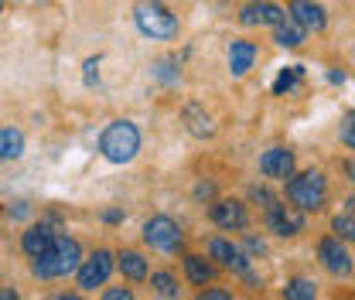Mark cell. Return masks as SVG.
<instances>
[{
  "instance_id": "cell-6",
  "label": "cell",
  "mask_w": 355,
  "mask_h": 300,
  "mask_svg": "<svg viewBox=\"0 0 355 300\" xmlns=\"http://www.w3.org/2000/svg\"><path fill=\"white\" fill-rule=\"evenodd\" d=\"M113 266H116V256L110 253V249H96L89 259L79 263V270H76V276H79V290H96V287H103L106 280H110V273H113Z\"/></svg>"
},
{
  "instance_id": "cell-10",
  "label": "cell",
  "mask_w": 355,
  "mask_h": 300,
  "mask_svg": "<svg viewBox=\"0 0 355 300\" xmlns=\"http://www.w3.org/2000/svg\"><path fill=\"white\" fill-rule=\"evenodd\" d=\"M287 17H294L304 31H324L328 28V14L314 0H291L287 3Z\"/></svg>"
},
{
  "instance_id": "cell-12",
  "label": "cell",
  "mask_w": 355,
  "mask_h": 300,
  "mask_svg": "<svg viewBox=\"0 0 355 300\" xmlns=\"http://www.w3.org/2000/svg\"><path fill=\"white\" fill-rule=\"evenodd\" d=\"M294 154L287 150V147H270L263 157H260V171L263 177H273V181H287L291 174H294Z\"/></svg>"
},
{
  "instance_id": "cell-23",
  "label": "cell",
  "mask_w": 355,
  "mask_h": 300,
  "mask_svg": "<svg viewBox=\"0 0 355 300\" xmlns=\"http://www.w3.org/2000/svg\"><path fill=\"white\" fill-rule=\"evenodd\" d=\"M331 229H335V236H338L342 242H355V212H342V215H335Z\"/></svg>"
},
{
  "instance_id": "cell-4",
  "label": "cell",
  "mask_w": 355,
  "mask_h": 300,
  "mask_svg": "<svg viewBox=\"0 0 355 300\" xmlns=\"http://www.w3.org/2000/svg\"><path fill=\"white\" fill-rule=\"evenodd\" d=\"M287 198L291 205H297L301 212H318L324 209V198H328V181L321 171H304V174H291L287 177Z\"/></svg>"
},
{
  "instance_id": "cell-14",
  "label": "cell",
  "mask_w": 355,
  "mask_h": 300,
  "mask_svg": "<svg viewBox=\"0 0 355 300\" xmlns=\"http://www.w3.org/2000/svg\"><path fill=\"white\" fill-rule=\"evenodd\" d=\"M55 236H58V232H55L51 225H31V229L21 236V249H24L31 259L44 256V253L55 246Z\"/></svg>"
},
{
  "instance_id": "cell-7",
  "label": "cell",
  "mask_w": 355,
  "mask_h": 300,
  "mask_svg": "<svg viewBox=\"0 0 355 300\" xmlns=\"http://www.w3.org/2000/svg\"><path fill=\"white\" fill-rule=\"evenodd\" d=\"M318 259H321V266H324L331 276H352V256H349V249L342 246V239H338V236L321 239V246H318Z\"/></svg>"
},
{
  "instance_id": "cell-19",
  "label": "cell",
  "mask_w": 355,
  "mask_h": 300,
  "mask_svg": "<svg viewBox=\"0 0 355 300\" xmlns=\"http://www.w3.org/2000/svg\"><path fill=\"white\" fill-rule=\"evenodd\" d=\"M116 266H120V273L127 280H147V259L140 256V253H133V249H123L116 256Z\"/></svg>"
},
{
  "instance_id": "cell-21",
  "label": "cell",
  "mask_w": 355,
  "mask_h": 300,
  "mask_svg": "<svg viewBox=\"0 0 355 300\" xmlns=\"http://www.w3.org/2000/svg\"><path fill=\"white\" fill-rule=\"evenodd\" d=\"M184 120H188V130H191L195 136H212V133H216L212 120H209L198 106H188V109H184Z\"/></svg>"
},
{
  "instance_id": "cell-25",
  "label": "cell",
  "mask_w": 355,
  "mask_h": 300,
  "mask_svg": "<svg viewBox=\"0 0 355 300\" xmlns=\"http://www.w3.org/2000/svg\"><path fill=\"white\" fill-rule=\"evenodd\" d=\"M342 143L355 150V109L352 113H345V120H342Z\"/></svg>"
},
{
  "instance_id": "cell-35",
  "label": "cell",
  "mask_w": 355,
  "mask_h": 300,
  "mask_svg": "<svg viewBox=\"0 0 355 300\" xmlns=\"http://www.w3.org/2000/svg\"><path fill=\"white\" fill-rule=\"evenodd\" d=\"M345 174H349V177L355 181V161H349V164H345Z\"/></svg>"
},
{
  "instance_id": "cell-9",
  "label": "cell",
  "mask_w": 355,
  "mask_h": 300,
  "mask_svg": "<svg viewBox=\"0 0 355 300\" xmlns=\"http://www.w3.org/2000/svg\"><path fill=\"white\" fill-rule=\"evenodd\" d=\"M209 218H212L219 229H229V232H239V229H246V225H250V212H246V205H243V202H236V198H222V202H216V205L209 209Z\"/></svg>"
},
{
  "instance_id": "cell-27",
  "label": "cell",
  "mask_w": 355,
  "mask_h": 300,
  "mask_svg": "<svg viewBox=\"0 0 355 300\" xmlns=\"http://www.w3.org/2000/svg\"><path fill=\"white\" fill-rule=\"evenodd\" d=\"M250 195H253V202H260V205H263V209H270V205H273V202H277V198H273V195H270V191H266V188H253V191H250Z\"/></svg>"
},
{
  "instance_id": "cell-33",
  "label": "cell",
  "mask_w": 355,
  "mask_h": 300,
  "mask_svg": "<svg viewBox=\"0 0 355 300\" xmlns=\"http://www.w3.org/2000/svg\"><path fill=\"white\" fill-rule=\"evenodd\" d=\"M103 222H110V225L113 222H123V212L120 209H110V212H103Z\"/></svg>"
},
{
  "instance_id": "cell-15",
  "label": "cell",
  "mask_w": 355,
  "mask_h": 300,
  "mask_svg": "<svg viewBox=\"0 0 355 300\" xmlns=\"http://www.w3.org/2000/svg\"><path fill=\"white\" fill-rule=\"evenodd\" d=\"M253 62H257V44L253 42H232L229 44V72H232V79H243L250 69H253Z\"/></svg>"
},
{
  "instance_id": "cell-26",
  "label": "cell",
  "mask_w": 355,
  "mask_h": 300,
  "mask_svg": "<svg viewBox=\"0 0 355 300\" xmlns=\"http://www.w3.org/2000/svg\"><path fill=\"white\" fill-rule=\"evenodd\" d=\"M83 69H86V86H99V58H89Z\"/></svg>"
},
{
  "instance_id": "cell-28",
  "label": "cell",
  "mask_w": 355,
  "mask_h": 300,
  "mask_svg": "<svg viewBox=\"0 0 355 300\" xmlns=\"http://www.w3.org/2000/svg\"><path fill=\"white\" fill-rule=\"evenodd\" d=\"M31 215V205L28 202H17V205H10V218H28Z\"/></svg>"
},
{
  "instance_id": "cell-22",
  "label": "cell",
  "mask_w": 355,
  "mask_h": 300,
  "mask_svg": "<svg viewBox=\"0 0 355 300\" xmlns=\"http://www.w3.org/2000/svg\"><path fill=\"white\" fill-rule=\"evenodd\" d=\"M284 297L287 300H314L318 297V287L304 280V276H297V280H291L287 287H284Z\"/></svg>"
},
{
  "instance_id": "cell-18",
  "label": "cell",
  "mask_w": 355,
  "mask_h": 300,
  "mask_svg": "<svg viewBox=\"0 0 355 300\" xmlns=\"http://www.w3.org/2000/svg\"><path fill=\"white\" fill-rule=\"evenodd\" d=\"M184 273H188V280H191V283L205 287V283L216 276V266H212V263H209L205 256H195V253H188V256H184Z\"/></svg>"
},
{
  "instance_id": "cell-17",
  "label": "cell",
  "mask_w": 355,
  "mask_h": 300,
  "mask_svg": "<svg viewBox=\"0 0 355 300\" xmlns=\"http://www.w3.org/2000/svg\"><path fill=\"white\" fill-rule=\"evenodd\" d=\"M24 154V133L14 127H0V161H17Z\"/></svg>"
},
{
  "instance_id": "cell-30",
  "label": "cell",
  "mask_w": 355,
  "mask_h": 300,
  "mask_svg": "<svg viewBox=\"0 0 355 300\" xmlns=\"http://www.w3.org/2000/svg\"><path fill=\"white\" fill-rule=\"evenodd\" d=\"M246 249H250V253H263L266 246H263V239H257V236H246Z\"/></svg>"
},
{
  "instance_id": "cell-13",
  "label": "cell",
  "mask_w": 355,
  "mask_h": 300,
  "mask_svg": "<svg viewBox=\"0 0 355 300\" xmlns=\"http://www.w3.org/2000/svg\"><path fill=\"white\" fill-rule=\"evenodd\" d=\"M209 256L219 259V266L232 270V273H239V276L250 270V256H246L239 246H232L229 239H212V242H209Z\"/></svg>"
},
{
  "instance_id": "cell-1",
  "label": "cell",
  "mask_w": 355,
  "mask_h": 300,
  "mask_svg": "<svg viewBox=\"0 0 355 300\" xmlns=\"http://www.w3.org/2000/svg\"><path fill=\"white\" fill-rule=\"evenodd\" d=\"M79 263H83V249H79V242H76V239H69V236H55V246H51L44 256H35L31 273H35L38 280H58V276L76 273V270H79Z\"/></svg>"
},
{
  "instance_id": "cell-34",
  "label": "cell",
  "mask_w": 355,
  "mask_h": 300,
  "mask_svg": "<svg viewBox=\"0 0 355 300\" xmlns=\"http://www.w3.org/2000/svg\"><path fill=\"white\" fill-rule=\"evenodd\" d=\"M0 300H17V294L14 290H0Z\"/></svg>"
},
{
  "instance_id": "cell-16",
  "label": "cell",
  "mask_w": 355,
  "mask_h": 300,
  "mask_svg": "<svg viewBox=\"0 0 355 300\" xmlns=\"http://www.w3.org/2000/svg\"><path fill=\"white\" fill-rule=\"evenodd\" d=\"M304 38H308V31L294 17H284L280 24H273V42L280 44V48H301Z\"/></svg>"
},
{
  "instance_id": "cell-2",
  "label": "cell",
  "mask_w": 355,
  "mask_h": 300,
  "mask_svg": "<svg viewBox=\"0 0 355 300\" xmlns=\"http://www.w3.org/2000/svg\"><path fill=\"white\" fill-rule=\"evenodd\" d=\"M140 150V130L130 120H113L99 136V154L110 164H130Z\"/></svg>"
},
{
  "instance_id": "cell-8",
  "label": "cell",
  "mask_w": 355,
  "mask_h": 300,
  "mask_svg": "<svg viewBox=\"0 0 355 300\" xmlns=\"http://www.w3.org/2000/svg\"><path fill=\"white\" fill-rule=\"evenodd\" d=\"M266 225H270V232H277L280 239H291V236H297V232L304 229V212H301L297 205L287 209V205L273 202V205L266 209Z\"/></svg>"
},
{
  "instance_id": "cell-3",
  "label": "cell",
  "mask_w": 355,
  "mask_h": 300,
  "mask_svg": "<svg viewBox=\"0 0 355 300\" xmlns=\"http://www.w3.org/2000/svg\"><path fill=\"white\" fill-rule=\"evenodd\" d=\"M133 21L140 28V35L154 38V42H168L178 35V17L157 0H137L133 7Z\"/></svg>"
},
{
  "instance_id": "cell-20",
  "label": "cell",
  "mask_w": 355,
  "mask_h": 300,
  "mask_svg": "<svg viewBox=\"0 0 355 300\" xmlns=\"http://www.w3.org/2000/svg\"><path fill=\"white\" fill-rule=\"evenodd\" d=\"M301 79H304V69H301V65H287V69L277 76V82H273V96H291L294 89L301 86Z\"/></svg>"
},
{
  "instance_id": "cell-29",
  "label": "cell",
  "mask_w": 355,
  "mask_h": 300,
  "mask_svg": "<svg viewBox=\"0 0 355 300\" xmlns=\"http://www.w3.org/2000/svg\"><path fill=\"white\" fill-rule=\"evenodd\" d=\"M103 297H106V300H130L133 294H130V290H127V287H123V290H120V287H116V290H106V294H103Z\"/></svg>"
},
{
  "instance_id": "cell-24",
  "label": "cell",
  "mask_w": 355,
  "mask_h": 300,
  "mask_svg": "<svg viewBox=\"0 0 355 300\" xmlns=\"http://www.w3.org/2000/svg\"><path fill=\"white\" fill-rule=\"evenodd\" d=\"M150 287L157 290V297H168V300L178 297V280L171 276V273H164V270L150 276Z\"/></svg>"
},
{
  "instance_id": "cell-11",
  "label": "cell",
  "mask_w": 355,
  "mask_h": 300,
  "mask_svg": "<svg viewBox=\"0 0 355 300\" xmlns=\"http://www.w3.org/2000/svg\"><path fill=\"white\" fill-rule=\"evenodd\" d=\"M287 17V10L284 7H277V3H266V0H257V3H246L243 10H239V24L243 28H260V24H280Z\"/></svg>"
},
{
  "instance_id": "cell-36",
  "label": "cell",
  "mask_w": 355,
  "mask_h": 300,
  "mask_svg": "<svg viewBox=\"0 0 355 300\" xmlns=\"http://www.w3.org/2000/svg\"><path fill=\"white\" fill-rule=\"evenodd\" d=\"M349 212H355V195H352V198H349Z\"/></svg>"
},
{
  "instance_id": "cell-37",
  "label": "cell",
  "mask_w": 355,
  "mask_h": 300,
  "mask_svg": "<svg viewBox=\"0 0 355 300\" xmlns=\"http://www.w3.org/2000/svg\"><path fill=\"white\" fill-rule=\"evenodd\" d=\"M0 7H3V3H0Z\"/></svg>"
},
{
  "instance_id": "cell-31",
  "label": "cell",
  "mask_w": 355,
  "mask_h": 300,
  "mask_svg": "<svg viewBox=\"0 0 355 300\" xmlns=\"http://www.w3.org/2000/svg\"><path fill=\"white\" fill-rule=\"evenodd\" d=\"M198 300H229V294H225V290H202Z\"/></svg>"
},
{
  "instance_id": "cell-32",
  "label": "cell",
  "mask_w": 355,
  "mask_h": 300,
  "mask_svg": "<svg viewBox=\"0 0 355 300\" xmlns=\"http://www.w3.org/2000/svg\"><path fill=\"white\" fill-rule=\"evenodd\" d=\"M195 195H198V198H212V195H216V188L205 181V184H198V188H195Z\"/></svg>"
},
{
  "instance_id": "cell-5",
  "label": "cell",
  "mask_w": 355,
  "mask_h": 300,
  "mask_svg": "<svg viewBox=\"0 0 355 300\" xmlns=\"http://www.w3.org/2000/svg\"><path fill=\"white\" fill-rule=\"evenodd\" d=\"M144 242H147L150 249H161V253H178L181 242H184V236H181V229H178L175 218L154 215V218L144 225Z\"/></svg>"
}]
</instances>
